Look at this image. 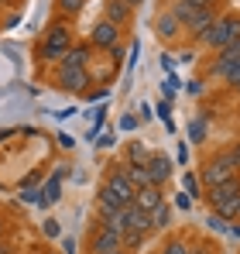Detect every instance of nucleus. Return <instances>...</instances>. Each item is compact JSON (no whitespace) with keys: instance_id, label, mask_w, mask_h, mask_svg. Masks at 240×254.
Masks as SVG:
<instances>
[{"instance_id":"ea45409f","label":"nucleus","mask_w":240,"mask_h":254,"mask_svg":"<svg viewBox=\"0 0 240 254\" xmlns=\"http://www.w3.org/2000/svg\"><path fill=\"white\" fill-rule=\"evenodd\" d=\"M114 254H127V251H123V248H120V251H114Z\"/></svg>"},{"instance_id":"2f4dec72","label":"nucleus","mask_w":240,"mask_h":254,"mask_svg":"<svg viewBox=\"0 0 240 254\" xmlns=\"http://www.w3.org/2000/svg\"><path fill=\"white\" fill-rule=\"evenodd\" d=\"M120 127H123V130H134V127H137V117H134V114H127V117L120 121Z\"/></svg>"},{"instance_id":"72a5a7b5","label":"nucleus","mask_w":240,"mask_h":254,"mask_svg":"<svg viewBox=\"0 0 240 254\" xmlns=\"http://www.w3.org/2000/svg\"><path fill=\"white\" fill-rule=\"evenodd\" d=\"M230 155H234V162H237V169H240V141L230 144Z\"/></svg>"},{"instance_id":"a18cd8bd","label":"nucleus","mask_w":240,"mask_h":254,"mask_svg":"<svg viewBox=\"0 0 240 254\" xmlns=\"http://www.w3.org/2000/svg\"><path fill=\"white\" fill-rule=\"evenodd\" d=\"M155 254H158V251H155Z\"/></svg>"},{"instance_id":"7c9ffc66","label":"nucleus","mask_w":240,"mask_h":254,"mask_svg":"<svg viewBox=\"0 0 240 254\" xmlns=\"http://www.w3.org/2000/svg\"><path fill=\"white\" fill-rule=\"evenodd\" d=\"M179 93V79H165V100H172Z\"/></svg>"},{"instance_id":"c03bdc74","label":"nucleus","mask_w":240,"mask_h":254,"mask_svg":"<svg viewBox=\"0 0 240 254\" xmlns=\"http://www.w3.org/2000/svg\"><path fill=\"white\" fill-rule=\"evenodd\" d=\"M0 10H3V7H0Z\"/></svg>"},{"instance_id":"f03ea898","label":"nucleus","mask_w":240,"mask_h":254,"mask_svg":"<svg viewBox=\"0 0 240 254\" xmlns=\"http://www.w3.org/2000/svg\"><path fill=\"white\" fill-rule=\"evenodd\" d=\"M165 7H168V10L182 21L185 38H192L196 45H199L202 35L213 28V21L220 17V10H216V7H202V3H196V0H168Z\"/></svg>"},{"instance_id":"58836bf2","label":"nucleus","mask_w":240,"mask_h":254,"mask_svg":"<svg viewBox=\"0 0 240 254\" xmlns=\"http://www.w3.org/2000/svg\"><path fill=\"white\" fill-rule=\"evenodd\" d=\"M10 3H14V0H0V7H10Z\"/></svg>"},{"instance_id":"a19ab883","label":"nucleus","mask_w":240,"mask_h":254,"mask_svg":"<svg viewBox=\"0 0 240 254\" xmlns=\"http://www.w3.org/2000/svg\"><path fill=\"white\" fill-rule=\"evenodd\" d=\"M48 254H59V251H48Z\"/></svg>"},{"instance_id":"20e7f679","label":"nucleus","mask_w":240,"mask_h":254,"mask_svg":"<svg viewBox=\"0 0 240 254\" xmlns=\"http://www.w3.org/2000/svg\"><path fill=\"white\" fill-rule=\"evenodd\" d=\"M206 203H209V210L216 213V216H223L227 223H234L237 220V210H240V172L234 179L206 189Z\"/></svg>"},{"instance_id":"ddd939ff","label":"nucleus","mask_w":240,"mask_h":254,"mask_svg":"<svg viewBox=\"0 0 240 254\" xmlns=\"http://www.w3.org/2000/svg\"><path fill=\"white\" fill-rule=\"evenodd\" d=\"M134 7L127 3V0H103V17L110 21V24H117L120 31H127L130 24H134Z\"/></svg>"},{"instance_id":"e433bc0d","label":"nucleus","mask_w":240,"mask_h":254,"mask_svg":"<svg viewBox=\"0 0 240 254\" xmlns=\"http://www.w3.org/2000/svg\"><path fill=\"white\" fill-rule=\"evenodd\" d=\"M0 237H7V220L0 216Z\"/></svg>"},{"instance_id":"f257e3e1","label":"nucleus","mask_w":240,"mask_h":254,"mask_svg":"<svg viewBox=\"0 0 240 254\" xmlns=\"http://www.w3.org/2000/svg\"><path fill=\"white\" fill-rule=\"evenodd\" d=\"M76 45V28H72V21H65V17H52L48 21V28L41 31V42L35 45V62L41 65H59L65 55H69V48Z\"/></svg>"},{"instance_id":"9b49d317","label":"nucleus","mask_w":240,"mask_h":254,"mask_svg":"<svg viewBox=\"0 0 240 254\" xmlns=\"http://www.w3.org/2000/svg\"><path fill=\"white\" fill-rule=\"evenodd\" d=\"M148 175H151V186H168L172 182V175H175V162L165 155V151H151V158H148Z\"/></svg>"},{"instance_id":"393cba45","label":"nucleus","mask_w":240,"mask_h":254,"mask_svg":"<svg viewBox=\"0 0 240 254\" xmlns=\"http://www.w3.org/2000/svg\"><path fill=\"white\" fill-rule=\"evenodd\" d=\"M189 137H192V144H202V141H206V121L196 117V121L189 124Z\"/></svg>"},{"instance_id":"4468645a","label":"nucleus","mask_w":240,"mask_h":254,"mask_svg":"<svg viewBox=\"0 0 240 254\" xmlns=\"http://www.w3.org/2000/svg\"><path fill=\"white\" fill-rule=\"evenodd\" d=\"M123 216H127V230L123 234H151V213H144V210H137L134 203L130 206H123Z\"/></svg>"},{"instance_id":"79ce46f5","label":"nucleus","mask_w":240,"mask_h":254,"mask_svg":"<svg viewBox=\"0 0 240 254\" xmlns=\"http://www.w3.org/2000/svg\"><path fill=\"white\" fill-rule=\"evenodd\" d=\"M237 220H240V210H237Z\"/></svg>"},{"instance_id":"2eb2a0df","label":"nucleus","mask_w":240,"mask_h":254,"mask_svg":"<svg viewBox=\"0 0 240 254\" xmlns=\"http://www.w3.org/2000/svg\"><path fill=\"white\" fill-rule=\"evenodd\" d=\"M161 203H165V189H161V186H141V189H137V196H134V206H137V210H144V213L158 210Z\"/></svg>"},{"instance_id":"4be33fe9","label":"nucleus","mask_w":240,"mask_h":254,"mask_svg":"<svg viewBox=\"0 0 240 254\" xmlns=\"http://www.w3.org/2000/svg\"><path fill=\"white\" fill-rule=\"evenodd\" d=\"M123 172H127V179L134 182V189H141V186H151L148 165H123Z\"/></svg>"},{"instance_id":"a878e982","label":"nucleus","mask_w":240,"mask_h":254,"mask_svg":"<svg viewBox=\"0 0 240 254\" xmlns=\"http://www.w3.org/2000/svg\"><path fill=\"white\" fill-rule=\"evenodd\" d=\"M185 189H189V196H192V199H202V186H199V179H196V172H189V175H185Z\"/></svg>"},{"instance_id":"bb28decb","label":"nucleus","mask_w":240,"mask_h":254,"mask_svg":"<svg viewBox=\"0 0 240 254\" xmlns=\"http://www.w3.org/2000/svg\"><path fill=\"white\" fill-rule=\"evenodd\" d=\"M223 86H227V89H234V93L240 89V62L234 65V69H230V72H227V79H223Z\"/></svg>"},{"instance_id":"1a4fd4ad","label":"nucleus","mask_w":240,"mask_h":254,"mask_svg":"<svg viewBox=\"0 0 240 254\" xmlns=\"http://www.w3.org/2000/svg\"><path fill=\"white\" fill-rule=\"evenodd\" d=\"M103 186L117 196L123 206H130L134 203V196H137V189H134V182L127 179V172H123V162H117V165H110L107 169V175H103Z\"/></svg>"},{"instance_id":"f3484780","label":"nucleus","mask_w":240,"mask_h":254,"mask_svg":"<svg viewBox=\"0 0 240 254\" xmlns=\"http://www.w3.org/2000/svg\"><path fill=\"white\" fill-rule=\"evenodd\" d=\"M62 62L79 65V69H89V65H93V45H89V42H76L72 48H69V55H65Z\"/></svg>"},{"instance_id":"f8f14e48","label":"nucleus","mask_w":240,"mask_h":254,"mask_svg":"<svg viewBox=\"0 0 240 254\" xmlns=\"http://www.w3.org/2000/svg\"><path fill=\"white\" fill-rule=\"evenodd\" d=\"M120 248H123V237L103 230L100 223H93V230H89V254H114Z\"/></svg>"},{"instance_id":"b1692460","label":"nucleus","mask_w":240,"mask_h":254,"mask_svg":"<svg viewBox=\"0 0 240 254\" xmlns=\"http://www.w3.org/2000/svg\"><path fill=\"white\" fill-rule=\"evenodd\" d=\"M21 199H24V203H28V206H48V203H45V189H35V186H28V189H24V192H21Z\"/></svg>"},{"instance_id":"6ab92c4d","label":"nucleus","mask_w":240,"mask_h":254,"mask_svg":"<svg viewBox=\"0 0 240 254\" xmlns=\"http://www.w3.org/2000/svg\"><path fill=\"white\" fill-rule=\"evenodd\" d=\"M158 254H192V241H189V237H182V234H172V237L161 244Z\"/></svg>"},{"instance_id":"473e14b6","label":"nucleus","mask_w":240,"mask_h":254,"mask_svg":"<svg viewBox=\"0 0 240 254\" xmlns=\"http://www.w3.org/2000/svg\"><path fill=\"white\" fill-rule=\"evenodd\" d=\"M0 254H14V241H7V237H0Z\"/></svg>"},{"instance_id":"c756f323","label":"nucleus","mask_w":240,"mask_h":254,"mask_svg":"<svg viewBox=\"0 0 240 254\" xmlns=\"http://www.w3.org/2000/svg\"><path fill=\"white\" fill-rule=\"evenodd\" d=\"M175 206H179V210H192V196H189V192H179V196H175Z\"/></svg>"},{"instance_id":"a211bd4d","label":"nucleus","mask_w":240,"mask_h":254,"mask_svg":"<svg viewBox=\"0 0 240 254\" xmlns=\"http://www.w3.org/2000/svg\"><path fill=\"white\" fill-rule=\"evenodd\" d=\"M148 158H151V151H148V144L137 141V137L123 148V165H148Z\"/></svg>"},{"instance_id":"0eeeda50","label":"nucleus","mask_w":240,"mask_h":254,"mask_svg":"<svg viewBox=\"0 0 240 254\" xmlns=\"http://www.w3.org/2000/svg\"><path fill=\"white\" fill-rule=\"evenodd\" d=\"M155 38H158L165 48H179V45L185 42V28H182V21H179L168 7H161L158 14H155Z\"/></svg>"},{"instance_id":"dca6fc26","label":"nucleus","mask_w":240,"mask_h":254,"mask_svg":"<svg viewBox=\"0 0 240 254\" xmlns=\"http://www.w3.org/2000/svg\"><path fill=\"white\" fill-rule=\"evenodd\" d=\"M93 223H100L103 230H110V234H117V237H123V230H127L123 210H100V206H96V220H93Z\"/></svg>"},{"instance_id":"39448f33","label":"nucleus","mask_w":240,"mask_h":254,"mask_svg":"<svg viewBox=\"0 0 240 254\" xmlns=\"http://www.w3.org/2000/svg\"><path fill=\"white\" fill-rule=\"evenodd\" d=\"M240 42V14H220L216 21H213V28L202 35L199 48H206V52H223V48H230V45Z\"/></svg>"},{"instance_id":"423d86ee","label":"nucleus","mask_w":240,"mask_h":254,"mask_svg":"<svg viewBox=\"0 0 240 254\" xmlns=\"http://www.w3.org/2000/svg\"><path fill=\"white\" fill-rule=\"evenodd\" d=\"M52 86L62 89V93H72V96H86V93L93 89V79H89V69L69 65V62H59L55 72H52Z\"/></svg>"},{"instance_id":"37998d69","label":"nucleus","mask_w":240,"mask_h":254,"mask_svg":"<svg viewBox=\"0 0 240 254\" xmlns=\"http://www.w3.org/2000/svg\"><path fill=\"white\" fill-rule=\"evenodd\" d=\"M237 96H240V89H237Z\"/></svg>"},{"instance_id":"5701e85b","label":"nucleus","mask_w":240,"mask_h":254,"mask_svg":"<svg viewBox=\"0 0 240 254\" xmlns=\"http://www.w3.org/2000/svg\"><path fill=\"white\" fill-rule=\"evenodd\" d=\"M59 179H62V169H59L48 182H45V186H41V189H45V203H48V206H52V203H59V196H62V182H59Z\"/></svg>"},{"instance_id":"4c0bfd02","label":"nucleus","mask_w":240,"mask_h":254,"mask_svg":"<svg viewBox=\"0 0 240 254\" xmlns=\"http://www.w3.org/2000/svg\"><path fill=\"white\" fill-rule=\"evenodd\" d=\"M127 3H130V7H134V10H137V7H141V3H144V0H127Z\"/></svg>"},{"instance_id":"f704fd0d","label":"nucleus","mask_w":240,"mask_h":254,"mask_svg":"<svg viewBox=\"0 0 240 254\" xmlns=\"http://www.w3.org/2000/svg\"><path fill=\"white\" fill-rule=\"evenodd\" d=\"M189 93H192V96H199V93H202V83H199V79H192V83H189Z\"/></svg>"},{"instance_id":"aec40b11","label":"nucleus","mask_w":240,"mask_h":254,"mask_svg":"<svg viewBox=\"0 0 240 254\" xmlns=\"http://www.w3.org/2000/svg\"><path fill=\"white\" fill-rule=\"evenodd\" d=\"M86 7V0H55V14L65 17V21H76Z\"/></svg>"},{"instance_id":"6e6552de","label":"nucleus","mask_w":240,"mask_h":254,"mask_svg":"<svg viewBox=\"0 0 240 254\" xmlns=\"http://www.w3.org/2000/svg\"><path fill=\"white\" fill-rule=\"evenodd\" d=\"M86 42L93 45V52H110L114 45L123 42V31H120L117 24H110L107 17H100V21H93V28H89V35H86Z\"/></svg>"},{"instance_id":"c9c22d12","label":"nucleus","mask_w":240,"mask_h":254,"mask_svg":"<svg viewBox=\"0 0 240 254\" xmlns=\"http://www.w3.org/2000/svg\"><path fill=\"white\" fill-rule=\"evenodd\" d=\"M196 3H202V7H220L223 0H196Z\"/></svg>"},{"instance_id":"412c9836","label":"nucleus","mask_w":240,"mask_h":254,"mask_svg":"<svg viewBox=\"0 0 240 254\" xmlns=\"http://www.w3.org/2000/svg\"><path fill=\"white\" fill-rule=\"evenodd\" d=\"M168 227H172V206L161 203L158 210H151V234H161V230H168Z\"/></svg>"},{"instance_id":"7ed1b4c3","label":"nucleus","mask_w":240,"mask_h":254,"mask_svg":"<svg viewBox=\"0 0 240 254\" xmlns=\"http://www.w3.org/2000/svg\"><path fill=\"white\" fill-rule=\"evenodd\" d=\"M237 172L240 169H237V162H234V155H230V148H216V151H209V155L202 158L196 179H199L202 189H213V186H220V182L234 179Z\"/></svg>"},{"instance_id":"c85d7f7f","label":"nucleus","mask_w":240,"mask_h":254,"mask_svg":"<svg viewBox=\"0 0 240 254\" xmlns=\"http://www.w3.org/2000/svg\"><path fill=\"white\" fill-rule=\"evenodd\" d=\"M59 227H62L59 220H45V223H41V234H45V237H59V234H62Z\"/></svg>"},{"instance_id":"9d476101","label":"nucleus","mask_w":240,"mask_h":254,"mask_svg":"<svg viewBox=\"0 0 240 254\" xmlns=\"http://www.w3.org/2000/svg\"><path fill=\"white\" fill-rule=\"evenodd\" d=\"M237 62H240V42L230 45V48H223V52H216V55H213V62L206 65V76H213V79H220V83H223V79H227V72H230Z\"/></svg>"},{"instance_id":"cd10ccee","label":"nucleus","mask_w":240,"mask_h":254,"mask_svg":"<svg viewBox=\"0 0 240 254\" xmlns=\"http://www.w3.org/2000/svg\"><path fill=\"white\" fill-rule=\"evenodd\" d=\"M192 254H220V251H216L213 241H196V244H192Z\"/></svg>"}]
</instances>
